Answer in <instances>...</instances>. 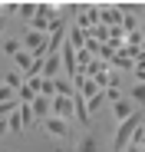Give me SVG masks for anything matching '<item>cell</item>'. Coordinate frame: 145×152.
<instances>
[{
  "label": "cell",
  "mask_w": 145,
  "mask_h": 152,
  "mask_svg": "<svg viewBox=\"0 0 145 152\" xmlns=\"http://www.w3.org/2000/svg\"><path fill=\"white\" fill-rule=\"evenodd\" d=\"M53 89H56V96H76V89H72V83L69 80H63V76H56V80H53Z\"/></svg>",
  "instance_id": "obj_11"
},
{
  "label": "cell",
  "mask_w": 145,
  "mask_h": 152,
  "mask_svg": "<svg viewBox=\"0 0 145 152\" xmlns=\"http://www.w3.org/2000/svg\"><path fill=\"white\" fill-rule=\"evenodd\" d=\"M7 132V119H0V136H4Z\"/></svg>",
  "instance_id": "obj_23"
},
{
  "label": "cell",
  "mask_w": 145,
  "mask_h": 152,
  "mask_svg": "<svg viewBox=\"0 0 145 152\" xmlns=\"http://www.w3.org/2000/svg\"><path fill=\"white\" fill-rule=\"evenodd\" d=\"M112 113H115V119H119V122H122V119H129V116H132L135 109H132V103H129V99L122 96L119 103H112Z\"/></svg>",
  "instance_id": "obj_9"
},
{
  "label": "cell",
  "mask_w": 145,
  "mask_h": 152,
  "mask_svg": "<svg viewBox=\"0 0 145 152\" xmlns=\"http://www.w3.org/2000/svg\"><path fill=\"white\" fill-rule=\"evenodd\" d=\"M72 119H76L79 126H86V129H89V122H92V119H89V113H86V99H83L79 93L72 96Z\"/></svg>",
  "instance_id": "obj_6"
},
{
  "label": "cell",
  "mask_w": 145,
  "mask_h": 152,
  "mask_svg": "<svg viewBox=\"0 0 145 152\" xmlns=\"http://www.w3.org/2000/svg\"><path fill=\"white\" fill-rule=\"evenodd\" d=\"M76 152H102V145H99V132L86 129V136L76 142Z\"/></svg>",
  "instance_id": "obj_5"
},
{
  "label": "cell",
  "mask_w": 145,
  "mask_h": 152,
  "mask_svg": "<svg viewBox=\"0 0 145 152\" xmlns=\"http://www.w3.org/2000/svg\"><path fill=\"white\" fill-rule=\"evenodd\" d=\"M4 30H7V17L0 13V33H4Z\"/></svg>",
  "instance_id": "obj_22"
},
{
  "label": "cell",
  "mask_w": 145,
  "mask_h": 152,
  "mask_svg": "<svg viewBox=\"0 0 145 152\" xmlns=\"http://www.w3.org/2000/svg\"><path fill=\"white\" fill-rule=\"evenodd\" d=\"M4 53H7V56H17V53H20V37L4 40Z\"/></svg>",
  "instance_id": "obj_17"
},
{
  "label": "cell",
  "mask_w": 145,
  "mask_h": 152,
  "mask_svg": "<svg viewBox=\"0 0 145 152\" xmlns=\"http://www.w3.org/2000/svg\"><path fill=\"white\" fill-rule=\"evenodd\" d=\"M17 113H20V119H23V126H27V122H33V113H30V106H20Z\"/></svg>",
  "instance_id": "obj_21"
},
{
  "label": "cell",
  "mask_w": 145,
  "mask_h": 152,
  "mask_svg": "<svg viewBox=\"0 0 145 152\" xmlns=\"http://www.w3.org/2000/svg\"><path fill=\"white\" fill-rule=\"evenodd\" d=\"M4 86H7V89H13V93H17V89H20V86H23V76H20V73H17V69H10V73H7V80H4Z\"/></svg>",
  "instance_id": "obj_14"
},
{
  "label": "cell",
  "mask_w": 145,
  "mask_h": 152,
  "mask_svg": "<svg viewBox=\"0 0 145 152\" xmlns=\"http://www.w3.org/2000/svg\"><path fill=\"white\" fill-rule=\"evenodd\" d=\"M102 99H106L102 89H99V93H92V96H86V113H89V119H92V113H99V109H102Z\"/></svg>",
  "instance_id": "obj_12"
},
{
  "label": "cell",
  "mask_w": 145,
  "mask_h": 152,
  "mask_svg": "<svg viewBox=\"0 0 145 152\" xmlns=\"http://www.w3.org/2000/svg\"><path fill=\"white\" fill-rule=\"evenodd\" d=\"M125 152H142V149L138 145H125Z\"/></svg>",
  "instance_id": "obj_24"
},
{
  "label": "cell",
  "mask_w": 145,
  "mask_h": 152,
  "mask_svg": "<svg viewBox=\"0 0 145 152\" xmlns=\"http://www.w3.org/2000/svg\"><path fill=\"white\" fill-rule=\"evenodd\" d=\"M142 126V113H132L129 119H122L115 126V136H112V152H125V145H129V139H132V132Z\"/></svg>",
  "instance_id": "obj_1"
},
{
  "label": "cell",
  "mask_w": 145,
  "mask_h": 152,
  "mask_svg": "<svg viewBox=\"0 0 145 152\" xmlns=\"http://www.w3.org/2000/svg\"><path fill=\"white\" fill-rule=\"evenodd\" d=\"M92 60H96V56L89 53V50H76V73H79V69H86Z\"/></svg>",
  "instance_id": "obj_15"
},
{
  "label": "cell",
  "mask_w": 145,
  "mask_h": 152,
  "mask_svg": "<svg viewBox=\"0 0 145 152\" xmlns=\"http://www.w3.org/2000/svg\"><path fill=\"white\" fill-rule=\"evenodd\" d=\"M50 116L72 122V99H69V96H53V99H50Z\"/></svg>",
  "instance_id": "obj_4"
},
{
  "label": "cell",
  "mask_w": 145,
  "mask_h": 152,
  "mask_svg": "<svg viewBox=\"0 0 145 152\" xmlns=\"http://www.w3.org/2000/svg\"><path fill=\"white\" fill-rule=\"evenodd\" d=\"M17 10H20V17H27V20H33V13H36V4H20Z\"/></svg>",
  "instance_id": "obj_20"
},
{
  "label": "cell",
  "mask_w": 145,
  "mask_h": 152,
  "mask_svg": "<svg viewBox=\"0 0 145 152\" xmlns=\"http://www.w3.org/2000/svg\"><path fill=\"white\" fill-rule=\"evenodd\" d=\"M119 23H122L119 7H99V27H119Z\"/></svg>",
  "instance_id": "obj_7"
},
{
  "label": "cell",
  "mask_w": 145,
  "mask_h": 152,
  "mask_svg": "<svg viewBox=\"0 0 145 152\" xmlns=\"http://www.w3.org/2000/svg\"><path fill=\"white\" fill-rule=\"evenodd\" d=\"M66 43H69L72 50H83V46H86V33H83V30H76V27H72V30L66 33Z\"/></svg>",
  "instance_id": "obj_13"
},
{
  "label": "cell",
  "mask_w": 145,
  "mask_h": 152,
  "mask_svg": "<svg viewBox=\"0 0 145 152\" xmlns=\"http://www.w3.org/2000/svg\"><path fill=\"white\" fill-rule=\"evenodd\" d=\"M43 132H46V136H53V139H63V142H69V139H72V122L50 116V119H43Z\"/></svg>",
  "instance_id": "obj_2"
},
{
  "label": "cell",
  "mask_w": 145,
  "mask_h": 152,
  "mask_svg": "<svg viewBox=\"0 0 145 152\" xmlns=\"http://www.w3.org/2000/svg\"><path fill=\"white\" fill-rule=\"evenodd\" d=\"M20 129H23L20 113H10V116H7V132H20Z\"/></svg>",
  "instance_id": "obj_18"
},
{
  "label": "cell",
  "mask_w": 145,
  "mask_h": 152,
  "mask_svg": "<svg viewBox=\"0 0 145 152\" xmlns=\"http://www.w3.org/2000/svg\"><path fill=\"white\" fill-rule=\"evenodd\" d=\"M96 27H99V7H79V13H76V30L89 33V30H96Z\"/></svg>",
  "instance_id": "obj_3"
},
{
  "label": "cell",
  "mask_w": 145,
  "mask_h": 152,
  "mask_svg": "<svg viewBox=\"0 0 145 152\" xmlns=\"http://www.w3.org/2000/svg\"><path fill=\"white\" fill-rule=\"evenodd\" d=\"M109 73H112V69H102V73H96V76H92V83L99 86V89H109Z\"/></svg>",
  "instance_id": "obj_19"
},
{
  "label": "cell",
  "mask_w": 145,
  "mask_h": 152,
  "mask_svg": "<svg viewBox=\"0 0 145 152\" xmlns=\"http://www.w3.org/2000/svg\"><path fill=\"white\" fill-rule=\"evenodd\" d=\"M30 66H33V56H30V53H27V50H20V53H17V56H13V69H17V73H20V76H23V73H27V69H30Z\"/></svg>",
  "instance_id": "obj_10"
},
{
  "label": "cell",
  "mask_w": 145,
  "mask_h": 152,
  "mask_svg": "<svg viewBox=\"0 0 145 152\" xmlns=\"http://www.w3.org/2000/svg\"><path fill=\"white\" fill-rule=\"evenodd\" d=\"M102 96L109 99V103H119V99L125 96V89H122V86H109V89H102Z\"/></svg>",
  "instance_id": "obj_16"
},
{
  "label": "cell",
  "mask_w": 145,
  "mask_h": 152,
  "mask_svg": "<svg viewBox=\"0 0 145 152\" xmlns=\"http://www.w3.org/2000/svg\"><path fill=\"white\" fill-rule=\"evenodd\" d=\"M30 113H33V119H50V99H43V96H36L33 103H30Z\"/></svg>",
  "instance_id": "obj_8"
}]
</instances>
